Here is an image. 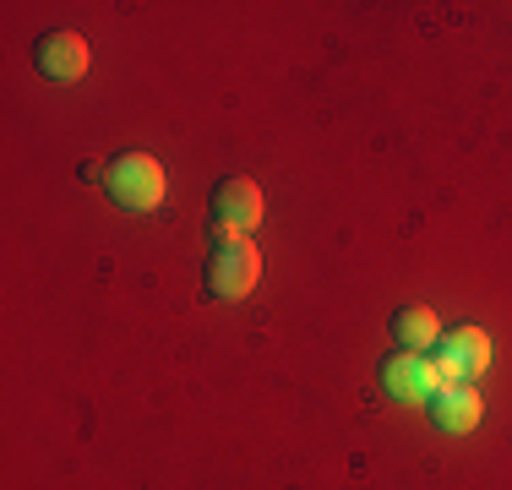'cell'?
Segmentation results:
<instances>
[{"label":"cell","instance_id":"obj_1","mask_svg":"<svg viewBox=\"0 0 512 490\" xmlns=\"http://www.w3.org/2000/svg\"><path fill=\"white\" fill-rule=\"evenodd\" d=\"M262 278V251L246 240V235H224L213 229V251H207V267H202V289L213 300H240V294L256 289Z\"/></svg>","mask_w":512,"mask_h":490},{"label":"cell","instance_id":"obj_2","mask_svg":"<svg viewBox=\"0 0 512 490\" xmlns=\"http://www.w3.org/2000/svg\"><path fill=\"white\" fill-rule=\"evenodd\" d=\"M104 196L126 213H148L164 202V164L148 153H115L104 164Z\"/></svg>","mask_w":512,"mask_h":490},{"label":"cell","instance_id":"obj_3","mask_svg":"<svg viewBox=\"0 0 512 490\" xmlns=\"http://www.w3.org/2000/svg\"><path fill=\"white\" fill-rule=\"evenodd\" d=\"M376 382H382V392L398 398V403H431L436 392L447 387V376H442V365H436V354L393 349L382 365H376Z\"/></svg>","mask_w":512,"mask_h":490},{"label":"cell","instance_id":"obj_4","mask_svg":"<svg viewBox=\"0 0 512 490\" xmlns=\"http://www.w3.org/2000/svg\"><path fill=\"white\" fill-rule=\"evenodd\" d=\"M262 224V191L246 175H229L213 186V229L224 235H246V229Z\"/></svg>","mask_w":512,"mask_h":490},{"label":"cell","instance_id":"obj_5","mask_svg":"<svg viewBox=\"0 0 512 490\" xmlns=\"http://www.w3.org/2000/svg\"><path fill=\"white\" fill-rule=\"evenodd\" d=\"M436 365H442L447 382H474L491 365V338L480 327H453V333H442V343H436Z\"/></svg>","mask_w":512,"mask_h":490},{"label":"cell","instance_id":"obj_6","mask_svg":"<svg viewBox=\"0 0 512 490\" xmlns=\"http://www.w3.org/2000/svg\"><path fill=\"white\" fill-rule=\"evenodd\" d=\"M33 66L50 82H77L82 71H88V39L71 33V28L44 33V39H33Z\"/></svg>","mask_w":512,"mask_h":490},{"label":"cell","instance_id":"obj_7","mask_svg":"<svg viewBox=\"0 0 512 490\" xmlns=\"http://www.w3.org/2000/svg\"><path fill=\"white\" fill-rule=\"evenodd\" d=\"M431 420H436V431H447V436H463V431H474L480 425V414H485V403H480V392H474L469 382H447L442 392H436L431 403Z\"/></svg>","mask_w":512,"mask_h":490},{"label":"cell","instance_id":"obj_8","mask_svg":"<svg viewBox=\"0 0 512 490\" xmlns=\"http://www.w3.org/2000/svg\"><path fill=\"white\" fill-rule=\"evenodd\" d=\"M393 343L404 354H436V343H442V322H436L431 305H398V311H393Z\"/></svg>","mask_w":512,"mask_h":490}]
</instances>
